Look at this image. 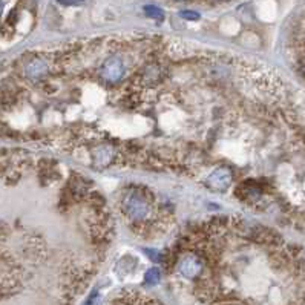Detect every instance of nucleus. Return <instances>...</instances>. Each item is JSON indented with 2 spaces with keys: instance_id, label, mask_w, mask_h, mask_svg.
Wrapping results in <instances>:
<instances>
[{
  "instance_id": "6",
  "label": "nucleus",
  "mask_w": 305,
  "mask_h": 305,
  "mask_svg": "<svg viewBox=\"0 0 305 305\" xmlns=\"http://www.w3.org/2000/svg\"><path fill=\"white\" fill-rule=\"evenodd\" d=\"M145 11L151 15V17H156V18H162V11L158 8V6H153V5H149V6H145Z\"/></svg>"
},
{
  "instance_id": "5",
  "label": "nucleus",
  "mask_w": 305,
  "mask_h": 305,
  "mask_svg": "<svg viewBox=\"0 0 305 305\" xmlns=\"http://www.w3.org/2000/svg\"><path fill=\"white\" fill-rule=\"evenodd\" d=\"M26 71H28L29 77H38V75H43L46 72V65L42 62H32Z\"/></svg>"
},
{
  "instance_id": "3",
  "label": "nucleus",
  "mask_w": 305,
  "mask_h": 305,
  "mask_svg": "<svg viewBox=\"0 0 305 305\" xmlns=\"http://www.w3.org/2000/svg\"><path fill=\"white\" fill-rule=\"evenodd\" d=\"M230 181H232V175L229 170L226 169H218L215 170L210 178H209V182L212 184L213 189H218V190H222V189H226L229 184H230Z\"/></svg>"
},
{
  "instance_id": "1",
  "label": "nucleus",
  "mask_w": 305,
  "mask_h": 305,
  "mask_svg": "<svg viewBox=\"0 0 305 305\" xmlns=\"http://www.w3.org/2000/svg\"><path fill=\"white\" fill-rule=\"evenodd\" d=\"M125 210L131 216V219H134L135 222H141V221L148 219L151 213L149 202L146 201V198H143L137 192L131 193L125 199Z\"/></svg>"
},
{
  "instance_id": "2",
  "label": "nucleus",
  "mask_w": 305,
  "mask_h": 305,
  "mask_svg": "<svg viewBox=\"0 0 305 305\" xmlns=\"http://www.w3.org/2000/svg\"><path fill=\"white\" fill-rule=\"evenodd\" d=\"M101 72H103L105 78H108L111 81H117L118 78H121V75H123L125 66H123V63H121L120 58L112 57V58H109L108 62L103 65V69H101Z\"/></svg>"
},
{
  "instance_id": "10",
  "label": "nucleus",
  "mask_w": 305,
  "mask_h": 305,
  "mask_svg": "<svg viewBox=\"0 0 305 305\" xmlns=\"http://www.w3.org/2000/svg\"><path fill=\"white\" fill-rule=\"evenodd\" d=\"M2 12H3V2L0 0V17H2Z\"/></svg>"
},
{
  "instance_id": "8",
  "label": "nucleus",
  "mask_w": 305,
  "mask_h": 305,
  "mask_svg": "<svg viewBox=\"0 0 305 305\" xmlns=\"http://www.w3.org/2000/svg\"><path fill=\"white\" fill-rule=\"evenodd\" d=\"M181 15L184 17V18H190V20H198L199 18V14H196L193 11H182Z\"/></svg>"
},
{
  "instance_id": "9",
  "label": "nucleus",
  "mask_w": 305,
  "mask_h": 305,
  "mask_svg": "<svg viewBox=\"0 0 305 305\" xmlns=\"http://www.w3.org/2000/svg\"><path fill=\"white\" fill-rule=\"evenodd\" d=\"M65 3H78V2H83V0H62Z\"/></svg>"
},
{
  "instance_id": "7",
  "label": "nucleus",
  "mask_w": 305,
  "mask_h": 305,
  "mask_svg": "<svg viewBox=\"0 0 305 305\" xmlns=\"http://www.w3.org/2000/svg\"><path fill=\"white\" fill-rule=\"evenodd\" d=\"M146 281H148L149 284H158V281H159V272H158L156 269L149 270V272L146 273Z\"/></svg>"
},
{
  "instance_id": "4",
  "label": "nucleus",
  "mask_w": 305,
  "mask_h": 305,
  "mask_svg": "<svg viewBox=\"0 0 305 305\" xmlns=\"http://www.w3.org/2000/svg\"><path fill=\"white\" fill-rule=\"evenodd\" d=\"M179 270L184 273L186 276L192 278V276H195L199 272V264H198L196 259H192V258L182 259L181 264H179Z\"/></svg>"
}]
</instances>
